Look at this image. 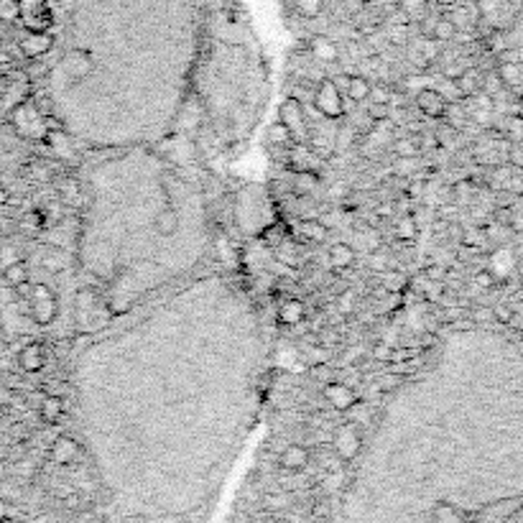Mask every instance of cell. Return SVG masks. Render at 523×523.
I'll return each instance as SVG.
<instances>
[{
  "instance_id": "680465c9",
  "label": "cell",
  "mask_w": 523,
  "mask_h": 523,
  "mask_svg": "<svg viewBox=\"0 0 523 523\" xmlns=\"http://www.w3.org/2000/svg\"><path fill=\"white\" fill-rule=\"evenodd\" d=\"M421 191H424V187H421V181H414V184L408 187V197L416 199V197H419V194H421Z\"/></svg>"
},
{
  "instance_id": "681fc988",
  "label": "cell",
  "mask_w": 523,
  "mask_h": 523,
  "mask_svg": "<svg viewBox=\"0 0 523 523\" xmlns=\"http://www.w3.org/2000/svg\"><path fill=\"white\" fill-rule=\"evenodd\" d=\"M424 279L426 281H437V283H444L447 271H444V266H429V268L424 271Z\"/></svg>"
},
{
  "instance_id": "d6986e66",
  "label": "cell",
  "mask_w": 523,
  "mask_h": 523,
  "mask_svg": "<svg viewBox=\"0 0 523 523\" xmlns=\"http://www.w3.org/2000/svg\"><path fill=\"white\" fill-rule=\"evenodd\" d=\"M56 191H59V199H62L64 205H72V207H77V205L82 202L80 181L72 179V176H64V179L56 184Z\"/></svg>"
},
{
  "instance_id": "7bdbcfd3",
  "label": "cell",
  "mask_w": 523,
  "mask_h": 523,
  "mask_svg": "<svg viewBox=\"0 0 523 523\" xmlns=\"http://www.w3.org/2000/svg\"><path fill=\"white\" fill-rule=\"evenodd\" d=\"M307 358H309V362H312V365H319V362H329V355L322 350V345H309Z\"/></svg>"
},
{
  "instance_id": "f546056e",
  "label": "cell",
  "mask_w": 523,
  "mask_h": 523,
  "mask_svg": "<svg viewBox=\"0 0 523 523\" xmlns=\"http://www.w3.org/2000/svg\"><path fill=\"white\" fill-rule=\"evenodd\" d=\"M396 233L401 240H416V233H419V227H416V220L411 215H404L396 220Z\"/></svg>"
},
{
  "instance_id": "ab89813d",
  "label": "cell",
  "mask_w": 523,
  "mask_h": 523,
  "mask_svg": "<svg viewBox=\"0 0 523 523\" xmlns=\"http://www.w3.org/2000/svg\"><path fill=\"white\" fill-rule=\"evenodd\" d=\"M388 38H391V44H396V46L406 44V41H408V28H406V23H398V26L391 28V31H388Z\"/></svg>"
},
{
  "instance_id": "7a4b0ae2",
  "label": "cell",
  "mask_w": 523,
  "mask_h": 523,
  "mask_svg": "<svg viewBox=\"0 0 523 523\" xmlns=\"http://www.w3.org/2000/svg\"><path fill=\"white\" fill-rule=\"evenodd\" d=\"M74 316H77V322H80V329L82 332H90V322L92 329L95 327H102L110 322V309L108 304H102L97 299V294L92 289H82L74 299Z\"/></svg>"
},
{
  "instance_id": "f907efd6",
  "label": "cell",
  "mask_w": 523,
  "mask_h": 523,
  "mask_svg": "<svg viewBox=\"0 0 523 523\" xmlns=\"http://www.w3.org/2000/svg\"><path fill=\"white\" fill-rule=\"evenodd\" d=\"M373 102H383V105H391V92L383 90V87H370V97Z\"/></svg>"
},
{
  "instance_id": "5b68a950",
  "label": "cell",
  "mask_w": 523,
  "mask_h": 523,
  "mask_svg": "<svg viewBox=\"0 0 523 523\" xmlns=\"http://www.w3.org/2000/svg\"><path fill=\"white\" fill-rule=\"evenodd\" d=\"M279 117L281 123L289 128L291 138L297 141V143H304L307 141V117H304V105L294 97H286L281 102L279 108Z\"/></svg>"
},
{
  "instance_id": "8d00e7d4",
  "label": "cell",
  "mask_w": 523,
  "mask_h": 523,
  "mask_svg": "<svg viewBox=\"0 0 523 523\" xmlns=\"http://www.w3.org/2000/svg\"><path fill=\"white\" fill-rule=\"evenodd\" d=\"M416 151H419V143H416V138H404V141H398V143H396V154L404 156V159H414Z\"/></svg>"
},
{
  "instance_id": "4dcf8cb0",
  "label": "cell",
  "mask_w": 523,
  "mask_h": 523,
  "mask_svg": "<svg viewBox=\"0 0 523 523\" xmlns=\"http://www.w3.org/2000/svg\"><path fill=\"white\" fill-rule=\"evenodd\" d=\"M419 56L424 59L426 64L429 62H437L439 56H442V41H437V38H424L421 41V49H419Z\"/></svg>"
},
{
  "instance_id": "d4e9b609",
  "label": "cell",
  "mask_w": 523,
  "mask_h": 523,
  "mask_svg": "<svg viewBox=\"0 0 523 523\" xmlns=\"http://www.w3.org/2000/svg\"><path fill=\"white\" fill-rule=\"evenodd\" d=\"M299 233L312 243H322L327 237V227L322 220H304V222H299Z\"/></svg>"
},
{
  "instance_id": "9f6ffc18",
  "label": "cell",
  "mask_w": 523,
  "mask_h": 523,
  "mask_svg": "<svg viewBox=\"0 0 523 523\" xmlns=\"http://www.w3.org/2000/svg\"><path fill=\"white\" fill-rule=\"evenodd\" d=\"M508 227H511L513 233H523V212H518V209H515L513 217H511V222H508Z\"/></svg>"
},
{
  "instance_id": "6f0895ef",
  "label": "cell",
  "mask_w": 523,
  "mask_h": 523,
  "mask_svg": "<svg viewBox=\"0 0 523 523\" xmlns=\"http://www.w3.org/2000/svg\"><path fill=\"white\" fill-rule=\"evenodd\" d=\"M10 59H13V56H10V51L5 49V44L0 41V67H8Z\"/></svg>"
},
{
  "instance_id": "d6a6232c",
  "label": "cell",
  "mask_w": 523,
  "mask_h": 523,
  "mask_svg": "<svg viewBox=\"0 0 523 523\" xmlns=\"http://www.w3.org/2000/svg\"><path fill=\"white\" fill-rule=\"evenodd\" d=\"M268 141H271L273 146H291L294 143V138H291L289 133V128L283 126V123H273L271 128H268Z\"/></svg>"
},
{
  "instance_id": "30bf717a",
  "label": "cell",
  "mask_w": 523,
  "mask_h": 523,
  "mask_svg": "<svg viewBox=\"0 0 523 523\" xmlns=\"http://www.w3.org/2000/svg\"><path fill=\"white\" fill-rule=\"evenodd\" d=\"M46 146L54 151L56 159H62L67 163H74L77 161V151H74V138H69L64 130H56V128H49V133H46Z\"/></svg>"
},
{
  "instance_id": "6125c7cd",
  "label": "cell",
  "mask_w": 523,
  "mask_h": 523,
  "mask_svg": "<svg viewBox=\"0 0 523 523\" xmlns=\"http://www.w3.org/2000/svg\"><path fill=\"white\" fill-rule=\"evenodd\" d=\"M434 3H439V5H452V0H434Z\"/></svg>"
},
{
  "instance_id": "3957f363",
  "label": "cell",
  "mask_w": 523,
  "mask_h": 523,
  "mask_svg": "<svg viewBox=\"0 0 523 523\" xmlns=\"http://www.w3.org/2000/svg\"><path fill=\"white\" fill-rule=\"evenodd\" d=\"M28 309H31V319L36 325H51L56 319V312H59V304H56L54 291L49 289L46 283H36L34 281V289H31V297L26 299Z\"/></svg>"
},
{
  "instance_id": "11a10c76",
  "label": "cell",
  "mask_w": 523,
  "mask_h": 523,
  "mask_svg": "<svg viewBox=\"0 0 523 523\" xmlns=\"http://www.w3.org/2000/svg\"><path fill=\"white\" fill-rule=\"evenodd\" d=\"M352 299H355L352 291H347L345 297H340V312H342V314H350L352 312Z\"/></svg>"
},
{
  "instance_id": "8992f818",
  "label": "cell",
  "mask_w": 523,
  "mask_h": 523,
  "mask_svg": "<svg viewBox=\"0 0 523 523\" xmlns=\"http://www.w3.org/2000/svg\"><path fill=\"white\" fill-rule=\"evenodd\" d=\"M21 5V23L26 26V31H49L54 19L51 10L44 0H19Z\"/></svg>"
},
{
  "instance_id": "e575fe53",
  "label": "cell",
  "mask_w": 523,
  "mask_h": 523,
  "mask_svg": "<svg viewBox=\"0 0 523 523\" xmlns=\"http://www.w3.org/2000/svg\"><path fill=\"white\" fill-rule=\"evenodd\" d=\"M393 352H396V347L391 342H378L375 347H373V360L375 362H391L393 360Z\"/></svg>"
},
{
  "instance_id": "94428289",
  "label": "cell",
  "mask_w": 523,
  "mask_h": 523,
  "mask_svg": "<svg viewBox=\"0 0 523 523\" xmlns=\"http://www.w3.org/2000/svg\"><path fill=\"white\" fill-rule=\"evenodd\" d=\"M5 90H8V77H5V74H0V95H3Z\"/></svg>"
},
{
  "instance_id": "91938a15",
  "label": "cell",
  "mask_w": 523,
  "mask_h": 523,
  "mask_svg": "<svg viewBox=\"0 0 523 523\" xmlns=\"http://www.w3.org/2000/svg\"><path fill=\"white\" fill-rule=\"evenodd\" d=\"M8 199H10L8 189H5V187H0V207H5V205H8Z\"/></svg>"
},
{
  "instance_id": "f5cc1de1",
  "label": "cell",
  "mask_w": 523,
  "mask_h": 523,
  "mask_svg": "<svg viewBox=\"0 0 523 523\" xmlns=\"http://www.w3.org/2000/svg\"><path fill=\"white\" fill-rule=\"evenodd\" d=\"M319 345H325V347L337 345V332H332V329H322V334H319Z\"/></svg>"
},
{
  "instance_id": "ffe728a7",
  "label": "cell",
  "mask_w": 523,
  "mask_h": 523,
  "mask_svg": "<svg viewBox=\"0 0 523 523\" xmlns=\"http://www.w3.org/2000/svg\"><path fill=\"white\" fill-rule=\"evenodd\" d=\"M77 452H80V444L69 439V437H59L54 444H51V457L56 462H72L77 457Z\"/></svg>"
},
{
  "instance_id": "ee69618b",
  "label": "cell",
  "mask_w": 523,
  "mask_h": 523,
  "mask_svg": "<svg viewBox=\"0 0 523 523\" xmlns=\"http://www.w3.org/2000/svg\"><path fill=\"white\" fill-rule=\"evenodd\" d=\"M368 268L370 271H378V273H383L388 268V261H386V255L383 253H370V261H368Z\"/></svg>"
},
{
  "instance_id": "2e32d148",
  "label": "cell",
  "mask_w": 523,
  "mask_h": 523,
  "mask_svg": "<svg viewBox=\"0 0 523 523\" xmlns=\"http://www.w3.org/2000/svg\"><path fill=\"white\" fill-rule=\"evenodd\" d=\"M370 80L368 77H362V74H355L347 80V87H345V97L350 100V102H362V100L370 97Z\"/></svg>"
},
{
  "instance_id": "603a6c76",
  "label": "cell",
  "mask_w": 523,
  "mask_h": 523,
  "mask_svg": "<svg viewBox=\"0 0 523 523\" xmlns=\"http://www.w3.org/2000/svg\"><path fill=\"white\" fill-rule=\"evenodd\" d=\"M41 266H44L49 273H59V271H64V268L69 266V261H67V253H64L62 248H51V251L44 253Z\"/></svg>"
},
{
  "instance_id": "484cf974",
  "label": "cell",
  "mask_w": 523,
  "mask_h": 523,
  "mask_svg": "<svg viewBox=\"0 0 523 523\" xmlns=\"http://www.w3.org/2000/svg\"><path fill=\"white\" fill-rule=\"evenodd\" d=\"M432 38H437V41H452V38L457 36V26L450 21V16H444V19H437L434 21V26H432V34H429Z\"/></svg>"
},
{
  "instance_id": "ac0fdd59",
  "label": "cell",
  "mask_w": 523,
  "mask_h": 523,
  "mask_svg": "<svg viewBox=\"0 0 523 523\" xmlns=\"http://www.w3.org/2000/svg\"><path fill=\"white\" fill-rule=\"evenodd\" d=\"M498 77L503 82V87H521L523 84V64L521 62H500Z\"/></svg>"
},
{
  "instance_id": "f35d334b",
  "label": "cell",
  "mask_w": 523,
  "mask_h": 523,
  "mask_svg": "<svg viewBox=\"0 0 523 523\" xmlns=\"http://www.w3.org/2000/svg\"><path fill=\"white\" fill-rule=\"evenodd\" d=\"M513 316H515L513 309L505 307V304H496V307H493V322H498V325H511Z\"/></svg>"
},
{
  "instance_id": "4fadbf2b",
  "label": "cell",
  "mask_w": 523,
  "mask_h": 523,
  "mask_svg": "<svg viewBox=\"0 0 523 523\" xmlns=\"http://www.w3.org/2000/svg\"><path fill=\"white\" fill-rule=\"evenodd\" d=\"M304 316H307V307H304V301H299V299H286V301H281L279 322L283 327L301 325V322H304Z\"/></svg>"
},
{
  "instance_id": "cb8c5ba5",
  "label": "cell",
  "mask_w": 523,
  "mask_h": 523,
  "mask_svg": "<svg viewBox=\"0 0 523 523\" xmlns=\"http://www.w3.org/2000/svg\"><path fill=\"white\" fill-rule=\"evenodd\" d=\"M307 460H309V454L304 447H289V450H283V454H281V465L286 469H301L307 465Z\"/></svg>"
},
{
  "instance_id": "1f68e13d",
  "label": "cell",
  "mask_w": 523,
  "mask_h": 523,
  "mask_svg": "<svg viewBox=\"0 0 523 523\" xmlns=\"http://www.w3.org/2000/svg\"><path fill=\"white\" fill-rule=\"evenodd\" d=\"M21 21L19 0H0V23H16Z\"/></svg>"
},
{
  "instance_id": "277c9868",
  "label": "cell",
  "mask_w": 523,
  "mask_h": 523,
  "mask_svg": "<svg viewBox=\"0 0 523 523\" xmlns=\"http://www.w3.org/2000/svg\"><path fill=\"white\" fill-rule=\"evenodd\" d=\"M314 108L329 120L345 115V100L340 87L334 84V80H322L314 90Z\"/></svg>"
},
{
  "instance_id": "f6af8a7d",
  "label": "cell",
  "mask_w": 523,
  "mask_h": 523,
  "mask_svg": "<svg viewBox=\"0 0 523 523\" xmlns=\"http://www.w3.org/2000/svg\"><path fill=\"white\" fill-rule=\"evenodd\" d=\"M401 383H404V378H401L398 373H391V375H383V378H380L378 386H380V391H386L388 393V391H396Z\"/></svg>"
},
{
  "instance_id": "83f0119b",
  "label": "cell",
  "mask_w": 523,
  "mask_h": 523,
  "mask_svg": "<svg viewBox=\"0 0 523 523\" xmlns=\"http://www.w3.org/2000/svg\"><path fill=\"white\" fill-rule=\"evenodd\" d=\"M19 227L23 230L26 235H36L41 227H46V222H44V212L41 209H31L28 215H23V220L19 222Z\"/></svg>"
},
{
  "instance_id": "7dc6e473",
  "label": "cell",
  "mask_w": 523,
  "mask_h": 523,
  "mask_svg": "<svg viewBox=\"0 0 523 523\" xmlns=\"http://www.w3.org/2000/svg\"><path fill=\"white\" fill-rule=\"evenodd\" d=\"M16 261H21L19 253H16V248H13V245H3V248H0V263H3V268L10 266V263H16Z\"/></svg>"
},
{
  "instance_id": "e0dca14e",
  "label": "cell",
  "mask_w": 523,
  "mask_h": 523,
  "mask_svg": "<svg viewBox=\"0 0 523 523\" xmlns=\"http://www.w3.org/2000/svg\"><path fill=\"white\" fill-rule=\"evenodd\" d=\"M64 414V398L62 396H44V401L38 404V416L44 419L46 424L59 421Z\"/></svg>"
},
{
  "instance_id": "816d5d0a",
  "label": "cell",
  "mask_w": 523,
  "mask_h": 523,
  "mask_svg": "<svg viewBox=\"0 0 523 523\" xmlns=\"http://www.w3.org/2000/svg\"><path fill=\"white\" fill-rule=\"evenodd\" d=\"M487 46L493 49V51H505V36H500V34H493V36L487 38Z\"/></svg>"
},
{
  "instance_id": "8fae6325",
  "label": "cell",
  "mask_w": 523,
  "mask_h": 523,
  "mask_svg": "<svg viewBox=\"0 0 523 523\" xmlns=\"http://www.w3.org/2000/svg\"><path fill=\"white\" fill-rule=\"evenodd\" d=\"M416 105H419V110H421L426 117H444V110H447L450 102L434 90V87H424V90L416 92Z\"/></svg>"
},
{
  "instance_id": "b9f144b4",
  "label": "cell",
  "mask_w": 523,
  "mask_h": 523,
  "mask_svg": "<svg viewBox=\"0 0 523 523\" xmlns=\"http://www.w3.org/2000/svg\"><path fill=\"white\" fill-rule=\"evenodd\" d=\"M312 378L322 380V383H329V380H334V373L327 362H319V365H312Z\"/></svg>"
},
{
  "instance_id": "74e56055",
  "label": "cell",
  "mask_w": 523,
  "mask_h": 523,
  "mask_svg": "<svg viewBox=\"0 0 523 523\" xmlns=\"http://www.w3.org/2000/svg\"><path fill=\"white\" fill-rule=\"evenodd\" d=\"M424 3L426 0H401V10H404V16L419 19L424 13Z\"/></svg>"
},
{
  "instance_id": "f1b7e54d",
  "label": "cell",
  "mask_w": 523,
  "mask_h": 523,
  "mask_svg": "<svg viewBox=\"0 0 523 523\" xmlns=\"http://www.w3.org/2000/svg\"><path fill=\"white\" fill-rule=\"evenodd\" d=\"M434 90L439 92V95H442V97L447 100V102H460V100H462L460 87H457V82L452 80V77H444V80L439 82V84H437Z\"/></svg>"
},
{
  "instance_id": "7c38bea8",
  "label": "cell",
  "mask_w": 523,
  "mask_h": 523,
  "mask_svg": "<svg viewBox=\"0 0 523 523\" xmlns=\"http://www.w3.org/2000/svg\"><path fill=\"white\" fill-rule=\"evenodd\" d=\"M19 365L26 373H38L46 365V347L41 342H28L19 352Z\"/></svg>"
},
{
  "instance_id": "4316f807",
  "label": "cell",
  "mask_w": 523,
  "mask_h": 523,
  "mask_svg": "<svg viewBox=\"0 0 523 523\" xmlns=\"http://www.w3.org/2000/svg\"><path fill=\"white\" fill-rule=\"evenodd\" d=\"M380 286L388 291V294H401V291L406 289V276L401 271H383V281H380Z\"/></svg>"
},
{
  "instance_id": "bcb514c9",
  "label": "cell",
  "mask_w": 523,
  "mask_h": 523,
  "mask_svg": "<svg viewBox=\"0 0 523 523\" xmlns=\"http://www.w3.org/2000/svg\"><path fill=\"white\" fill-rule=\"evenodd\" d=\"M28 176H34L36 181H49L51 179V172L46 169L44 163H31L28 166Z\"/></svg>"
},
{
  "instance_id": "52a82bcc",
  "label": "cell",
  "mask_w": 523,
  "mask_h": 523,
  "mask_svg": "<svg viewBox=\"0 0 523 523\" xmlns=\"http://www.w3.org/2000/svg\"><path fill=\"white\" fill-rule=\"evenodd\" d=\"M56 46L51 31H26V36L19 41V51L26 59H41Z\"/></svg>"
},
{
  "instance_id": "60d3db41",
  "label": "cell",
  "mask_w": 523,
  "mask_h": 523,
  "mask_svg": "<svg viewBox=\"0 0 523 523\" xmlns=\"http://www.w3.org/2000/svg\"><path fill=\"white\" fill-rule=\"evenodd\" d=\"M469 319L475 325H485V322H493V307H475L469 312Z\"/></svg>"
},
{
  "instance_id": "7402d4cb",
  "label": "cell",
  "mask_w": 523,
  "mask_h": 523,
  "mask_svg": "<svg viewBox=\"0 0 523 523\" xmlns=\"http://www.w3.org/2000/svg\"><path fill=\"white\" fill-rule=\"evenodd\" d=\"M3 281H5V286H10V289H16V286H21V283H26L28 266L23 261H16V263H10V266H5V268H3Z\"/></svg>"
},
{
  "instance_id": "ba28073f",
  "label": "cell",
  "mask_w": 523,
  "mask_h": 523,
  "mask_svg": "<svg viewBox=\"0 0 523 523\" xmlns=\"http://www.w3.org/2000/svg\"><path fill=\"white\" fill-rule=\"evenodd\" d=\"M322 393H325L327 398V404L332 408H337V411H347V408L358 401V393H355V388L347 386L345 380H329V383H325V388H322Z\"/></svg>"
},
{
  "instance_id": "836d02e7",
  "label": "cell",
  "mask_w": 523,
  "mask_h": 523,
  "mask_svg": "<svg viewBox=\"0 0 523 523\" xmlns=\"http://www.w3.org/2000/svg\"><path fill=\"white\" fill-rule=\"evenodd\" d=\"M297 10L304 19H316L325 10V0H297Z\"/></svg>"
},
{
  "instance_id": "5bb4252c",
  "label": "cell",
  "mask_w": 523,
  "mask_h": 523,
  "mask_svg": "<svg viewBox=\"0 0 523 523\" xmlns=\"http://www.w3.org/2000/svg\"><path fill=\"white\" fill-rule=\"evenodd\" d=\"M327 258H329V266H332V268L345 271V268H350L352 263H355V251H352L347 243H337L329 248Z\"/></svg>"
},
{
  "instance_id": "d590c367",
  "label": "cell",
  "mask_w": 523,
  "mask_h": 523,
  "mask_svg": "<svg viewBox=\"0 0 523 523\" xmlns=\"http://www.w3.org/2000/svg\"><path fill=\"white\" fill-rule=\"evenodd\" d=\"M388 115H391V105H383V102H370L368 117L373 120V123H383Z\"/></svg>"
},
{
  "instance_id": "44dd1931",
  "label": "cell",
  "mask_w": 523,
  "mask_h": 523,
  "mask_svg": "<svg viewBox=\"0 0 523 523\" xmlns=\"http://www.w3.org/2000/svg\"><path fill=\"white\" fill-rule=\"evenodd\" d=\"M454 82H457V87H460L462 97H472V95H478L480 92V82H483V77H480L478 69H465L460 77H454Z\"/></svg>"
},
{
  "instance_id": "6da1fadb",
  "label": "cell",
  "mask_w": 523,
  "mask_h": 523,
  "mask_svg": "<svg viewBox=\"0 0 523 523\" xmlns=\"http://www.w3.org/2000/svg\"><path fill=\"white\" fill-rule=\"evenodd\" d=\"M10 126L21 138H28V141H44L49 133L46 115L36 108L34 100H23L21 105L10 110Z\"/></svg>"
},
{
  "instance_id": "db71d44e",
  "label": "cell",
  "mask_w": 523,
  "mask_h": 523,
  "mask_svg": "<svg viewBox=\"0 0 523 523\" xmlns=\"http://www.w3.org/2000/svg\"><path fill=\"white\" fill-rule=\"evenodd\" d=\"M421 141H416L419 143V148H437L439 146V138L432 136V133H424V136H419Z\"/></svg>"
},
{
  "instance_id": "9c48e42d",
  "label": "cell",
  "mask_w": 523,
  "mask_h": 523,
  "mask_svg": "<svg viewBox=\"0 0 523 523\" xmlns=\"http://www.w3.org/2000/svg\"><path fill=\"white\" fill-rule=\"evenodd\" d=\"M334 447H337V452L342 454L345 460H355V457L360 454V450H362L360 432H358L352 424L340 426V429L334 432Z\"/></svg>"
},
{
  "instance_id": "9a60e30c",
  "label": "cell",
  "mask_w": 523,
  "mask_h": 523,
  "mask_svg": "<svg viewBox=\"0 0 523 523\" xmlns=\"http://www.w3.org/2000/svg\"><path fill=\"white\" fill-rule=\"evenodd\" d=\"M309 51H312V56H314V59H319V62H325V64L334 62V59L340 56V49H337V44H334V41H329V38H325V36H316L314 41L309 44Z\"/></svg>"
},
{
  "instance_id": "c3c4849f",
  "label": "cell",
  "mask_w": 523,
  "mask_h": 523,
  "mask_svg": "<svg viewBox=\"0 0 523 523\" xmlns=\"http://www.w3.org/2000/svg\"><path fill=\"white\" fill-rule=\"evenodd\" d=\"M493 283H496V273H493V271L475 273V286H478V289H490Z\"/></svg>"
}]
</instances>
